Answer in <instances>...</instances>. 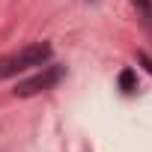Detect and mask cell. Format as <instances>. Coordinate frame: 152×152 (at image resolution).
I'll return each instance as SVG.
<instances>
[{"label": "cell", "mask_w": 152, "mask_h": 152, "mask_svg": "<svg viewBox=\"0 0 152 152\" xmlns=\"http://www.w3.org/2000/svg\"><path fill=\"white\" fill-rule=\"evenodd\" d=\"M137 60H140V63H143V66H146V72H149V75H152V57H149V54H143V51H140V54H137Z\"/></svg>", "instance_id": "4"}, {"label": "cell", "mask_w": 152, "mask_h": 152, "mask_svg": "<svg viewBox=\"0 0 152 152\" xmlns=\"http://www.w3.org/2000/svg\"><path fill=\"white\" fill-rule=\"evenodd\" d=\"M60 78H63V66H45L39 75H33V78H27V81H21V84L15 87V96L27 99V96L45 93V90H51Z\"/></svg>", "instance_id": "2"}, {"label": "cell", "mask_w": 152, "mask_h": 152, "mask_svg": "<svg viewBox=\"0 0 152 152\" xmlns=\"http://www.w3.org/2000/svg\"><path fill=\"white\" fill-rule=\"evenodd\" d=\"M51 60V45L48 42H36V45H27L21 48L18 54L0 60V78H9L15 72H24V69H33V66H42Z\"/></svg>", "instance_id": "1"}, {"label": "cell", "mask_w": 152, "mask_h": 152, "mask_svg": "<svg viewBox=\"0 0 152 152\" xmlns=\"http://www.w3.org/2000/svg\"><path fill=\"white\" fill-rule=\"evenodd\" d=\"M134 3H137V6H140V9H143V12H146V15H149V12H152V3H149V0H134Z\"/></svg>", "instance_id": "5"}, {"label": "cell", "mask_w": 152, "mask_h": 152, "mask_svg": "<svg viewBox=\"0 0 152 152\" xmlns=\"http://www.w3.org/2000/svg\"><path fill=\"white\" fill-rule=\"evenodd\" d=\"M119 87H122V93H134V90H137V75H134V69H122V72H119Z\"/></svg>", "instance_id": "3"}]
</instances>
